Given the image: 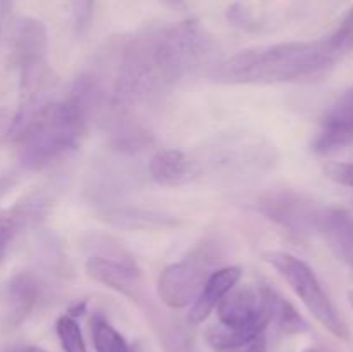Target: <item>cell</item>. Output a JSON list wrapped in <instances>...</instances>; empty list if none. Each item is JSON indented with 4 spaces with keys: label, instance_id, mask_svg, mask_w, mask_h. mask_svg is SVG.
<instances>
[{
    "label": "cell",
    "instance_id": "1",
    "mask_svg": "<svg viewBox=\"0 0 353 352\" xmlns=\"http://www.w3.org/2000/svg\"><path fill=\"white\" fill-rule=\"evenodd\" d=\"M203 48L185 23L140 33L119 52L110 102L121 110L145 106L202 68Z\"/></svg>",
    "mask_w": 353,
    "mask_h": 352
},
{
    "label": "cell",
    "instance_id": "2",
    "mask_svg": "<svg viewBox=\"0 0 353 352\" xmlns=\"http://www.w3.org/2000/svg\"><path fill=\"white\" fill-rule=\"evenodd\" d=\"M327 38L247 48L217 64L212 78L230 85H278L307 79L336 62Z\"/></svg>",
    "mask_w": 353,
    "mask_h": 352
},
{
    "label": "cell",
    "instance_id": "3",
    "mask_svg": "<svg viewBox=\"0 0 353 352\" xmlns=\"http://www.w3.org/2000/svg\"><path fill=\"white\" fill-rule=\"evenodd\" d=\"M90 119L92 113L74 97L47 102L14 137L21 164L41 171L68 157L81 144Z\"/></svg>",
    "mask_w": 353,
    "mask_h": 352
},
{
    "label": "cell",
    "instance_id": "4",
    "mask_svg": "<svg viewBox=\"0 0 353 352\" xmlns=\"http://www.w3.org/2000/svg\"><path fill=\"white\" fill-rule=\"evenodd\" d=\"M226 257L223 238L207 235L188 255L164 268L157 280V293L162 302L172 309H181L193 304L200 290L214 271L223 268Z\"/></svg>",
    "mask_w": 353,
    "mask_h": 352
},
{
    "label": "cell",
    "instance_id": "5",
    "mask_svg": "<svg viewBox=\"0 0 353 352\" xmlns=\"http://www.w3.org/2000/svg\"><path fill=\"white\" fill-rule=\"evenodd\" d=\"M265 261L279 271V275L290 283L293 292L299 295V299L305 304L310 314H314L317 321L326 328L334 337L347 340L350 337L347 324L338 314L336 307L333 306L327 293L324 292L323 285L317 280L316 273L310 269L309 264L288 252L272 251L265 254Z\"/></svg>",
    "mask_w": 353,
    "mask_h": 352
},
{
    "label": "cell",
    "instance_id": "6",
    "mask_svg": "<svg viewBox=\"0 0 353 352\" xmlns=\"http://www.w3.org/2000/svg\"><path fill=\"white\" fill-rule=\"evenodd\" d=\"M259 213L288 231L303 238L319 231L323 209L295 190H269L257 199Z\"/></svg>",
    "mask_w": 353,
    "mask_h": 352
},
{
    "label": "cell",
    "instance_id": "7",
    "mask_svg": "<svg viewBox=\"0 0 353 352\" xmlns=\"http://www.w3.org/2000/svg\"><path fill=\"white\" fill-rule=\"evenodd\" d=\"M86 275L97 283L109 286L110 290L123 293L133 302L141 304L147 300L145 283L137 262L131 257H103L92 255L85 264Z\"/></svg>",
    "mask_w": 353,
    "mask_h": 352
},
{
    "label": "cell",
    "instance_id": "8",
    "mask_svg": "<svg viewBox=\"0 0 353 352\" xmlns=\"http://www.w3.org/2000/svg\"><path fill=\"white\" fill-rule=\"evenodd\" d=\"M217 316L219 323L226 326H252V324H269V317L262 306L261 290L254 286H234L219 302Z\"/></svg>",
    "mask_w": 353,
    "mask_h": 352
},
{
    "label": "cell",
    "instance_id": "9",
    "mask_svg": "<svg viewBox=\"0 0 353 352\" xmlns=\"http://www.w3.org/2000/svg\"><path fill=\"white\" fill-rule=\"evenodd\" d=\"M353 141V86L343 93L323 117V130L314 150L326 154Z\"/></svg>",
    "mask_w": 353,
    "mask_h": 352
},
{
    "label": "cell",
    "instance_id": "10",
    "mask_svg": "<svg viewBox=\"0 0 353 352\" xmlns=\"http://www.w3.org/2000/svg\"><path fill=\"white\" fill-rule=\"evenodd\" d=\"M241 280L240 266H223L210 275L203 289L193 300L188 313V321L192 324H200L210 316L214 309L219 306L221 300L238 285Z\"/></svg>",
    "mask_w": 353,
    "mask_h": 352
},
{
    "label": "cell",
    "instance_id": "11",
    "mask_svg": "<svg viewBox=\"0 0 353 352\" xmlns=\"http://www.w3.org/2000/svg\"><path fill=\"white\" fill-rule=\"evenodd\" d=\"M152 179L162 186H179L199 176L200 166L178 148H161L148 162Z\"/></svg>",
    "mask_w": 353,
    "mask_h": 352
},
{
    "label": "cell",
    "instance_id": "12",
    "mask_svg": "<svg viewBox=\"0 0 353 352\" xmlns=\"http://www.w3.org/2000/svg\"><path fill=\"white\" fill-rule=\"evenodd\" d=\"M41 285L33 273H17L7 285V324L19 326L37 307Z\"/></svg>",
    "mask_w": 353,
    "mask_h": 352
},
{
    "label": "cell",
    "instance_id": "13",
    "mask_svg": "<svg viewBox=\"0 0 353 352\" xmlns=\"http://www.w3.org/2000/svg\"><path fill=\"white\" fill-rule=\"evenodd\" d=\"M319 233L353 273V216L343 209L323 211Z\"/></svg>",
    "mask_w": 353,
    "mask_h": 352
},
{
    "label": "cell",
    "instance_id": "14",
    "mask_svg": "<svg viewBox=\"0 0 353 352\" xmlns=\"http://www.w3.org/2000/svg\"><path fill=\"white\" fill-rule=\"evenodd\" d=\"M259 290H261L262 306L269 317V324H276V328L286 335L303 333L309 330V323L305 321V317L278 290L272 289L268 283L259 285Z\"/></svg>",
    "mask_w": 353,
    "mask_h": 352
},
{
    "label": "cell",
    "instance_id": "15",
    "mask_svg": "<svg viewBox=\"0 0 353 352\" xmlns=\"http://www.w3.org/2000/svg\"><path fill=\"white\" fill-rule=\"evenodd\" d=\"M103 219L123 230H164L178 224L172 216L138 207H112L103 211Z\"/></svg>",
    "mask_w": 353,
    "mask_h": 352
},
{
    "label": "cell",
    "instance_id": "16",
    "mask_svg": "<svg viewBox=\"0 0 353 352\" xmlns=\"http://www.w3.org/2000/svg\"><path fill=\"white\" fill-rule=\"evenodd\" d=\"M269 324H252V326H226V324H212L207 330L205 338L216 351H236L243 345H250L255 338L264 335Z\"/></svg>",
    "mask_w": 353,
    "mask_h": 352
},
{
    "label": "cell",
    "instance_id": "17",
    "mask_svg": "<svg viewBox=\"0 0 353 352\" xmlns=\"http://www.w3.org/2000/svg\"><path fill=\"white\" fill-rule=\"evenodd\" d=\"M121 110V109H119ZM123 116L114 117L110 123V144L123 152L143 150L152 144V138L145 128L126 117V110H121Z\"/></svg>",
    "mask_w": 353,
    "mask_h": 352
},
{
    "label": "cell",
    "instance_id": "18",
    "mask_svg": "<svg viewBox=\"0 0 353 352\" xmlns=\"http://www.w3.org/2000/svg\"><path fill=\"white\" fill-rule=\"evenodd\" d=\"M92 340L97 352H134L130 342L109 323L102 313L92 316Z\"/></svg>",
    "mask_w": 353,
    "mask_h": 352
},
{
    "label": "cell",
    "instance_id": "19",
    "mask_svg": "<svg viewBox=\"0 0 353 352\" xmlns=\"http://www.w3.org/2000/svg\"><path fill=\"white\" fill-rule=\"evenodd\" d=\"M55 330H57V337L64 352H88L76 317L64 314L55 323Z\"/></svg>",
    "mask_w": 353,
    "mask_h": 352
},
{
    "label": "cell",
    "instance_id": "20",
    "mask_svg": "<svg viewBox=\"0 0 353 352\" xmlns=\"http://www.w3.org/2000/svg\"><path fill=\"white\" fill-rule=\"evenodd\" d=\"M327 43H330L336 59L353 50V7L348 10V14L341 21L340 26L336 28V31L331 37H327Z\"/></svg>",
    "mask_w": 353,
    "mask_h": 352
},
{
    "label": "cell",
    "instance_id": "21",
    "mask_svg": "<svg viewBox=\"0 0 353 352\" xmlns=\"http://www.w3.org/2000/svg\"><path fill=\"white\" fill-rule=\"evenodd\" d=\"M323 171L331 182L353 188V162H327Z\"/></svg>",
    "mask_w": 353,
    "mask_h": 352
},
{
    "label": "cell",
    "instance_id": "22",
    "mask_svg": "<svg viewBox=\"0 0 353 352\" xmlns=\"http://www.w3.org/2000/svg\"><path fill=\"white\" fill-rule=\"evenodd\" d=\"M228 19H230V23L233 24V26L243 28V30H252V28L257 26L254 17L248 14V10L243 9L241 6H238V3L230 7V10H228Z\"/></svg>",
    "mask_w": 353,
    "mask_h": 352
},
{
    "label": "cell",
    "instance_id": "23",
    "mask_svg": "<svg viewBox=\"0 0 353 352\" xmlns=\"http://www.w3.org/2000/svg\"><path fill=\"white\" fill-rule=\"evenodd\" d=\"M93 2H95V0H83L81 6H79L78 17H76V23H78L79 31H83L90 24V19H92Z\"/></svg>",
    "mask_w": 353,
    "mask_h": 352
},
{
    "label": "cell",
    "instance_id": "24",
    "mask_svg": "<svg viewBox=\"0 0 353 352\" xmlns=\"http://www.w3.org/2000/svg\"><path fill=\"white\" fill-rule=\"evenodd\" d=\"M247 352H268V342H265L264 335H261L259 338H255V340L248 345Z\"/></svg>",
    "mask_w": 353,
    "mask_h": 352
},
{
    "label": "cell",
    "instance_id": "25",
    "mask_svg": "<svg viewBox=\"0 0 353 352\" xmlns=\"http://www.w3.org/2000/svg\"><path fill=\"white\" fill-rule=\"evenodd\" d=\"M16 183V179H14L12 175H2L0 176V197L3 195V193L7 192V190L10 188V186Z\"/></svg>",
    "mask_w": 353,
    "mask_h": 352
},
{
    "label": "cell",
    "instance_id": "26",
    "mask_svg": "<svg viewBox=\"0 0 353 352\" xmlns=\"http://www.w3.org/2000/svg\"><path fill=\"white\" fill-rule=\"evenodd\" d=\"M6 352H45L41 347L37 345H14V347L7 349Z\"/></svg>",
    "mask_w": 353,
    "mask_h": 352
},
{
    "label": "cell",
    "instance_id": "27",
    "mask_svg": "<svg viewBox=\"0 0 353 352\" xmlns=\"http://www.w3.org/2000/svg\"><path fill=\"white\" fill-rule=\"evenodd\" d=\"M86 313V302L85 300H81V302H76V304H72L71 306V309H69V316H72V317H76V316H83V314Z\"/></svg>",
    "mask_w": 353,
    "mask_h": 352
},
{
    "label": "cell",
    "instance_id": "28",
    "mask_svg": "<svg viewBox=\"0 0 353 352\" xmlns=\"http://www.w3.org/2000/svg\"><path fill=\"white\" fill-rule=\"evenodd\" d=\"M161 2L174 10H183L186 7V0H161Z\"/></svg>",
    "mask_w": 353,
    "mask_h": 352
},
{
    "label": "cell",
    "instance_id": "29",
    "mask_svg": "<svg viewBox=\"0 0 353 352\" xmlns=\"http://www.w3.org/2000/svg\"><path fill=\"white\" fill-rule=\"evenodd\" d=\"M303 352H333L326 347H319V345H312V347H307Z\"/></svg>",
    "mask_w": 353,
    "mask_h": 352
},
{
    "label": "cell",
    "instance_id": "30",
    "mask_svg": "<svg viewBox=\"0 0 353 352\" xmlns=\"http://www.w3.org/2000/svg\"><path fill=\"white\" fill-rule=\"evenodd\" d=\"M7 251H9V247H7V245H3V244H0V264H2L3 257H6V254H7Z\"/></svg>",
    "mask_w": 353,
    "mask_h": 352
},
{
    "label": "cell",
    "instance_id": "31",
    "mask_svg": "<svg viewBox=\"0 0 353 352\" xmlns=\"http://www.w3.org/2000/svg\"><path fill=\"white\" fill-rule=\"evenodd\" d=\"M348 300H350V306H352V309H353V290H350V292H348Z\"/></svg>",
    "mask_w": 353,
    "mask_h": 352
},
{
    "label": "cell",
    "instance_id": "32",
    "mask_svg": "<svg viewBox=\"0 0 353 352\" xmlns=\"http://www.w3.org/2000/svg\"><path fill=\"white\" fill-rule=\"evenodd\" d=\"M9 2H10V0H0V6H7Z\"/></svg>",
    "mask_w": 353,
    "mask_h": 352
},
{
    "label": "cell",
    "instance_id": "33",
    "mask_svg": "<svg viewBox=\"0 0 353 352\" xmlns=\"http://www.w3.org/2000/svg\"><path fill=\"white\" fill-rule=\"evenodd\" d=\"M223 352H238V351H223Z\"/></svg>",
    "mask_w": 353,
    "mask_h": 352
},
{
    "label": "cell",
    "instance_id": "34",
    "mask_svg": "<svg viewBox=\"0 0 353 352\" xmlns=\"http://www.w3.org/2000/svg\"><path fill=\"white\" fill-rule=\"evenodd\" d=\"M352 204H353V199H352Z\"/></svg>",
    "mask_w": 353,
    "mask_h": 352
}]
</instances>
